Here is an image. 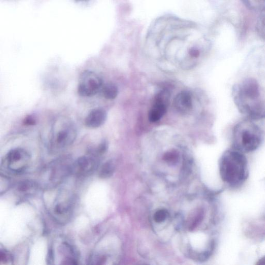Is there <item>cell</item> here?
<instances>
[{
	"label": "cell",
	"mask_w": 265,
	"mask_h": 265,
	"mask_svg": "<svg viewBox=\"0 0 265 265\" xmlns=\"http://www.w3.org/2000/svg\"><path fill=\"white\" fill-rule=\"evenodd\" d=\"M239 111L250 119L265 118V85L255 76L245 77L232 88Z\"/></svg>",
	"instance_id": "6da1fadb"
},
{
	"label": "cell",
	"mask_w": 265,
	"mask_h": 265,
	"mask_svg": "<svg viewBox=\"0 0 265 265\" xmlns=\"http://www.w3.org/2000/svg\"><path fill=\"white\" fill-rule=\"evenodd\" d=\"M219 168L222 180L232 188L240 187L248 176L245 156L234 149L224 152L220 161Z\"/></svg>",
	"instance_id": "7a4b0ae2"
},
{
	"label": "cell",
	"mask_w": 265,
	"mask_h": 265,
	"mask_svg": "<svg viewBox=\"0 0 265 265\" xmlns=\"http://www.w3.org/2000/svg\"><path fill=\"white\" fill-rule=\"evenodd\" d=\"M233 148L243 153L256 150L262 141L260 128L250 120H245L237 124L233 130Z\"/></svg>",
	"instance_id": "3957f363"
},
{
	"label": "cell",
	"mask_w": 265,
	"mask_h": 265,
	"mask_svg": "<svg viewBox=\"0 0 265 265\" xmlns=\"http://www.w3.org/2000/svg\"><path fill=\"white\" fill-rule=\"evenodd\" d=\"M121 247L118 240L112 236L101 239L93 249L88 265H119Z\"/></svg>",
	"instance_id": "277c9868"
},
{
	"label": "cell",
	"mask_w": 265,
	"mask_h": 265,
	"mask_svg": "<svg viewBox=\"0 0 265 265\" xmlns=\"http://www.w3.org/2000/svg\"><path fill=\"white\" fill-rule=\"evenodd\" d=\"M77 131L73 122L66 117L58 118L54 122L52 129L50 147L52 151L63 150L75 141Z\"/></svg>",
	"instance_id": "5b68a950"
},
{
	"label": "cell",
	"mask_w": 265,
	"mask_h": 265,
	"mask_svg": "<svg viewBox=\"0 0 265 265\" xmlns=\"http://www.w3.org/2000/svg\"><path fill=\"white\" fill-rule=\"evenodd\" d=\"M49 262L50 265H79V254L69 240L57 236L50 245Z\"/></svg>",
	"instance_id": "8992f818"
},
{
	"label": "cell",
	"mask_w": 265,
	"mask_h": 265,
	"mask_svg": "<svg viewBox=\"0 0 265 265\" xmlns=\"http://www.w3.org/2000/svg\"><path fill=\"white\" fill-rule=\"evenodd\" d=\"M72 164L67 157L58 159L50 163L42 171L41 185L49 189L55 188L72 174Z\"/></svg>",
	"instance_id": "52a82bcc"
},
{
	"label": "cell",
	"mask_w": 265,
	"mask_h": 265,
	"mask_svg": "<svg viewBox=\"0 0 265 265\" xmlns=\"http://www.w3.org/2000/svg\"><path fill=\"white\" fill-rule=\"evenodd\" d=\"M74 206V196L68 191H62L55 199L50 209V213L58 223L66 224L71 219Z\"/></svg>",
	"instance_id": "ba28073f"
},
{
	"label": "cell",
	"mask_w": 265,
	"mask_h": 265,
	"mask_svg": "<svg viewBox=\"0 0 265 265\" xmlns=\"http://www.w3.org/2000/svg\"><path fill=\"white\" fill-rule=\"evenodd\" d=\"M102 77L95 71L85 70L80 75L77 91L84 97H91L97 94L103 87Z\"/></svg>",
	"instance_id": "9c48e42d"
},
{
	"label": "cell",
	"mask_w": 265,
	"mask_h": 265,
	"mask_svg": "<svg viewBox=\"0 0 265 265\" xmlns=\"http://www.w3.org/2000/svg\"><path fill=\"white\" fill-rule=\"evenodd\" d=\"M31 161V155L23 148H15L6 155L3 164L14 174H21L29 167Z\"/></svg>",
	"instance_id": "30bf717a"
},
{
	"label": "cell",
	"mask_w": 265,
	"mask_h": 265,
	"mask_svg": "<svg viewBox=\"0 0 265 265\" xmlns=\"http://www.w3.org/2000/svg\"><path fill=\"white\" fill-rule=\"evenodd\" d=\"M98 158L88 154L78 158L72 166V174L77 177H85L91 175L98 166Z\"/></svg>",
	"instance_id": "8fae6325"
},
{
	"label": "cell",
	"mask_w": 265,
	"mask_h": 265,
	"mask_svg": "<svg viewBox=\"0 0 265 265\" xmlns=\"http://www.w3.org/2000/svg\"><path fill=\"white\" fill-rule=\"evenodd\" d=\"M170 97V93L167 90H161L155 95L154 104L149 113L150 122H157L164 116Z\"/></svg>",
	"instance_id": "7c38bea8"
},
{
	"label": "cell",
	"mask_w": 265,
	"mask_h": 265,
	"mask_svg": "<svg viewBox=\"0 0 265 265\" xmlns=\"http://www.w3.org/2000/svg\"><path fill=\"white\" fill-rule=\"evenodd\" d=\"M39 186L38 183L34 181L25 180L16 185L15 194L21 200L28 199L37 193Z\"/></svg>",
	"instance_id": "4fadbf2b"
},
{
	"label": "cell",
	"mask_w": 265,
	"mask_h": 265,
	"mask_svg": "<svg viewBox=\"0 0 265 265\" xmlns=\"http://www.w3.org/2000/svg\"><path fill=\"white\" fill-rule=\"evenodd\" d=\"M107 119V113L104 109H93L85 119L86 126L91 129H96L101 127Z\"/></svg>",
	"instance_id": "5bb4252c"
},
{
	"label": "cell",
	"mask_w": 265,
	"mask_h": 265,
	"mask_svg": "<svg viewBox=\"0 0 265 265\" xmlns=\"http://www.w3.org/2000/svg\"><path fill=\"white\" fill-rule=\"evenodd\" d=\"M174 106L181 113L188 112L193 107L192 94L188 91H183L179 93L174 99Z\"/></svg>",
	"instance_id": "9a60e30c"
},
{
	"label": "cell",
	"mask_w": 265,
	"mask_h": 265,
	"mask_svg": "<svg viewBox=\"0 0 265 265\" xmlns=\"http://www.w3.org/2000/svg\"><path fill=\"white\" fill-rule=\"evenodd\" d=\"M115 170V164L113 160H109L104 163L100 168L99 176L101 179L111 177Z\"/></svg>",
	"instance_id": "2e32d148"
},
{
	"label": "cell",
	"mask_w": 265,
	"mask_h": 265,
	"mask_svg": "<svg viewBox=\"0 0 265 265\" xmlns=\"http://www.w3.org/2000/svg\"><path fill=\"white\" fill-rule=\"evenodd\" d=\"M103 95L108 100H114L118 95V88L113 83H108L103 86L102 89Z\"/></svg>",
	"instance_id": "e0dca14e"
},
{
	"label": "cell",
	"mask_w": 265,
	"mask_h": 265,
	"mask_svg": "<svg viewBox=\"0 0 265 265\" xmlns=\"http://www.w3.org/2000/svg\"><path fill=\"white\" fill-rule=\"evenodd\" d=\"M168 215V212L166 209H160L154 213L153 220L157 224H162L167 219Z\"/></svg>",
	"instance_id": "ac0fdd59"
},
{
	"label": "cell",
	"mask_w": 265,
	"mask_h": 265,
	"mask_svg": "<svg viewBox=\"0 0 265 265\" xmlns=\"http://www.w3.org/2000/svg\"><path fill=\"white\" fill-rule=\"evenodd\" d=\"M164 159L167 163L175 164L177 163L179 159L178 153L175 150L168 151L165 154Z\"/></svg>",
	"instance_id": "d6986e66"
},
{
	"label": "cell",
	"mask_w": 265,
	"mask_h": 265,
	"mask_svg": "<svg viewBox=\"0 0 265 265\" xmlns=\"http://www.w3.org/2000/svg\"><path fill=\"white\" fill-rule=\"evenodd\" d=\"M257 28L259 33L265 40V10L262 11L258 22Z\"/></svg>",
	"instance_id": "ffe728a7"
},
{
	"label": "cell",
	"mask_w": 265,
	"mask_h": 265,
	"mask_svg": "<svg viewBox=\"0 0 265 265\" xmlns=\"http://www.w3.org/2000/svg\"><path fill=\"white\" fill-rule=\"evenodd\" d=\"M248 8L253 10H265V2H245Z\"/></svg>",
	"instance_id": "44dd1931"
},
{
	"label": "cell",
	"mask_w": 265,
	"mask_h": 265,
	"mask_svg": "<svg viewBox=\"0 0 265 265\" xmlns=\"http://www.w3.org/2000/svg\"><path fill=\"white\" fill-rule=\"evenodd\" d=\"M0 183L5 184V186L4 187L3 189L1 190V194H2L4 192H6V191L8 189L10 182L8 178H7L6 176L2 175L1 182H0Z\"/></svg>",
	"instance_id": "7402d4cb"
},
{
	"label": "cell",
	"mask_w": 265,
	"mask_h": 265,
	"mask_svg": "<svg viewBox=\"0 0 265 265\" xmlns=\"http://www.w3.org/2000/svg\"><path fill=\"white\" fill-rule=\"evenodd\" d=\"M189 54L191 57L193 58H197L200 55V52L197 49L192 48L189 51Z\"/></svg>",
	"instance_id": "603a6c76"
},
{
	"label": "cell",
	"mask_w": 265,
	"mask_h": 265,
	"mask_svg": "<svg viewBox=\"0 0 265 265\" xmlns=\"http://www.w3.org/2000/svg\"><path fill=\"white\" fill-rule=\"evenodd\" d=\"M35 122V120L31 117L27 118L25 121V123L28 124V125H30V124H33Z\"/></svg>",
	"instance_id": "cb8c5ba5"
},
{
	"label": "cell",
	"mask_w": 265,
	"mask_h": 265,
	"mask_svg": "<svg viewBox=\"0 0 265 265\" xmlns=\"http://www.w3.org/2000/svg\"><path fill=\"white\" fill-rule=\"evenodd\" d=\"M256 265H265V256L259 260L257 262Z\"/></svg>",
	"instance_id": "d4e9b609"
}]
</instances>
